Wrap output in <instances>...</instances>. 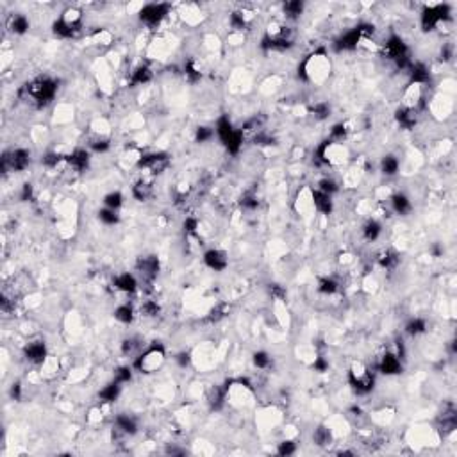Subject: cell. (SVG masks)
Listing matches in <instances>:
<instances>
[{
	"mask_svg": "<svg viewBox=\"0 0 457 457\" xmlns=\"http://www.w3.org/2000/svg\"><path fill=\"white\" fill-rule=\"evenodd\" d=\"M204 263L207 268L215 271H223L227 266H229V257L223 250L220 249H211L204 254Z\"/></svg>",
	"mask_w": 457,
	"mask_h": 457,
	"instance_id": "obj_12",
	"label": "cell"
},
{
	"mask_svg": "<svg viewBox=\"0 0 457 457\" xmlns=\"http://www.w3.org/2000/svg\"><path fill=\"white\" fill-rule=\"evenodd\" d=\"M165 359H166L165 347L161 343H152L136 357L134 368L139 373H154L161 368Z\"/></svg>",
	"mask_w": 457,
	"mask_h": 457,
	"instance_id": "obj_2",
	"label": "cell"
},
{
	"mask_svg": "<svg viewBox=\"0 0 457 457\" xmlns=\"http://www.w3.org/2000/svg\"><path fill=\"white\" fill-rule=\"evenodd\" d=\"M379 372L384 375H399L402 373V359L393 352H386L379 362Z\"/></svg>",
	"mask_w": 457,
	"mask_h": 457,
	"instance_id": "obj_13",
	"label": "cell"
},
{
	"mask_svg": "<svg viewBox=\"0 0 457 457\" xmlns=\"http://www.w3.org/2000/svg\"><path fill=\"white\" fill-rule=\"evenodd\" d=\"M295 452H296V445H295V441H291V439H286V441L279 443V446H277L279 455H293Z\"/></svg>",
	"mask_w": 457,
	"mask_h": 457,
	"instance_id": "obj_46",
	"label": "cell"
},
{
	"mask_svg": "<svg viewBox=\"0 0 457 457\" xmlns=\"http://www.w3.org/2000/svg\"><path fill=\"white\" fill-rule=\"evenodd\" d=\"M348 384L357 395H368L375 386V377L364 364L357 362L348 372Z\"/></svg>",
	"mask_w": 457,
	"mask_h": 457,
	"instance_id": "obj_3",
	"label": "cell"
},
{
	"mask_svg": "<svg viewBox=\"0 0 457 457\" xmlns=\"http://www.w3.org/2000/svg\"><path fill=\"white\" fill-rule=\"evenodd\" d=\"M399 168H400V163L399 159L395 158V156H384L382 158V161H380V172L384 173V175L388 177H393L399 173Z\"/></svg>",
	"mask_w": 457,
	"mask_h": 457,
	"instance_id": "obj_27",
	"label": "cell"
},
{
	"mask_svg": "<svg viewBox=\"0 0 457 457\" xmlns=\"http://www.w3.org/2000/svg\"><path fill=\"white\" fill-rule=\"evenodd\" d=\"M61 156L57 154V152H48V154L43 156V159H41V163H43L47 168H55V166L59 165V161H61Z\"/></svg>",
	"mask_w": 457,
	"mask_h": 457,
	"instance_id": "obj_48",
	"label": "cell"
},
{
	"mask_svg": "<svg viewBox=\"0 0 457 457\" xmlns=\"http://www.w3.org/2000/svg\"><path fill=\"white\" fill-rule=\"evenodd\" d=\"M114 427H116L118 432H121L125 436H132L138 432V425H136L134 418H131L129 414H118L114 418Z\"/></svg>",
	"mask_w": 457,
	"mask_h": 457,
	"instance_id": "obj_19",
	"label": "cell"
},
{
	"mask_svg": "<svg viewBox=\"0 0 457 457\" xmlns=\"http://www.w3.org/2000/svg\"><path fill=\"white\" fill-rule=\"evenodd\" d=\"M89 152L86 148H75L68 158H65V161L72 166L75 172H84L89 166Z\"/></svg>",
	"mask_w": 457,
	"mask_h": 457,
	"instance_id": "obj_14",
	"label": "cell"
},
{
	"mask_svg": "<svg viewBox=\"0 0 457 457\" xmlns=\"http://www.w3.org/2000/svg\"><path fill=\"white\" fill-rule=\"evenodd\" d=\"M215 132H216V134H218L220 141L225 143L227 139H229L232 134H234L236 129L232 127V124H231V120H229V118H227V116H222V118H218V121H216V129H215Z\"/></svg>",
	"mask_w": 457,
	"mask_h": 457,
	"instance_id": "obj_23",
	"label": "cell"
},
{
	"mask_svg": "<svg viewBox=\"0 0 457 457\" xmlns=\"http://www.w3.org/2000/svg\"><path fill=\"white\" fill-rule=\"evenodd\" d=\"M347 132H348V129H347V125L345 124H336V125H332V129H330V141H340V143H343V139L347 138Z\"/></svg>",
	"mask_w": 457,
	"mask_h": 457,
	"instance_id": "obj_42",
	"label": "cell"
},
{
	"mask_svg": "<svg viewBox=\"0 0 457 457\" xmlns=\"http://www.w3.org/2000/svg\"><path fill=\"white\" fill-rule=\"evenodd\" d=\"M52 31H54V34L57 38H63V40H68V38H73L75 34L79 33L77 27H73L70 25V23H66L65 20H55L54 25H52Z\"/></svg>",
	"mask_w": 457,
	"mask_h": 457,
	"instance_id": "obj_22",
	"label": "cell"
},
{
	"mask_svg": "<svg viewBox=\"0 0 457 457\" xmlns=\"http://www.w3.org/2000/svg\"><path fill=\"white\" fill-rule=\"evenodd\" d=\"M241 207L247 209V211H254V209L259 207V200H257V197H254V195H245V197L241 198Z\"/></svg>",
	"mask_w": 457,
	"mask_h": 457,
	"instance_id": "obj_49",
	"label": "cell"
},
{
	"mask_svg": "<svg viewBox=\"0 0 457 457\" xmlns=\"http://www.w3.org/2000/svg\"><path fill=\"white\" fill-rule=\"evenodd\" d=\"M409 75L413 86H421L431 79V72H429L427 65H423V63H413L409 68Z\"/></svg>",
	"mask_w": 457,
	"mask_h": 457,
	"instance_id": "obj_17",
	"label": "cell"
},
{
	"mask_svg": "<svg viewBox=\"0 0 457 457\" xmlns=\"http://www.w3.org/2000/svg\"><path fill=\"white\" fill-rule=\"evenodd\" d=\"M150 79H152V70L146 65H139L131 75V82L136 86L146 84V82H150Z\"/></svg>",
	"mask_w": 457,
	"mask_h": 457,
	"instance_id": "obj_26",
	"label": "cell"
},
{
	"mask_svg": "<svg viewBox=\"0 0 457 457\" xmlns=\"http://www.w3.org/2000/svg\"><path fill=\"white\" fill-rule=\"evenodd\" d=\"M138 271L141 273L143 279H146V281H154V279L158 277V271H159L158 257H154V256L141 257V259L138 261Z\"/></svg>",
	"mask_w": 457,
	"mask_h": 457,
	"instance_id": "obj_15",
	"label": "cell"
},
{
	"mask_svg": "<svg viewBox=\"0 0 457 457\" xmlns=\"http://www.w3.org/2000/svg\"><path fill=\"white\" fill-rule=\"evenodd\" d=\"M109 148H111V143L107 139H97V141L92 143L93 152H107Z\"/></svg>",
	"mask_w": 457,
	"mask_h": 457,
	"instance_id": "obj_51",
	"label": "cell"
},
{
	"mask_svg": "<svg viewBox=\"0 0 457 457\" xmlns=\"http://www.w3.org/2000/svg\"><path fill=\"white\" fill-rule=\"evenodd\" d=\"M303 13V4L300 0H291V2H286L284 4V15L288 18H298Z\"/></svg>",
	"mask_w": 457,
	"mask_h": 457,
	"instance_id": "obj_38",
	"label": "cell"
},
{
	"mask_svg": "<svg viewBox=\"0 0 457 457\" xmlns=\"http://www.w3.org/2000/svg\"><path fill=\"white\" fill-rule=\"evenodd\" d=\"M168 165V156L163 154V152H152V154H143L139 156L138 163H136V166H138L139 170H150V172H161L165 166Z\"/></svg>",
	"mask_w": 457,
	"mask_h": 457,
	"instance_id": "obj_8",
	"label": "cell"
},
{
	"mask_svg": "<svg viewBox=\"0 0 457 457\" xmlns=\"http://www.w3.org/2000/svg\"><path fill=\"white\" fill-rule=\"evenodd\" d=\"M27 89H29V95L33 97L34 102L40 107H43L54 100L55 93H57V82L52 81V79H38V81L31 82Z\"/></svg>",
	"mask_w": 457,
	"mask_h": 457,
	"instance_id": "obj_4",
	"label": "cell"
},
{
	"mask_svg": "<svg viewBox=\"0 0 457 457\" xmlns=\"http://www.w3.org/2000/svg\"><path fill=\"white\" fill-rule=\"evenodd\" d=\"M99 220L104 223V225H116V223L120 222V216H118V211L104 207L99 211Z\"/></svg>",
	"mask_w": 457,
	"mask_h": 457,
	"instance_id": "obj_39",
	"label": "cell"
},
{
	"mask_svg": "<svg viewBox=\"0 0 457 457\" xmlns=\"http://www.w3.org/2000/svg\"><path fill=\"white\" fill-rule=\"evenodd\" d=\"M31 165V152L25 148H15L11 154H4L2 158V170L11 172H23Z\"/></svg>",
	"mask_w": 457,
	"mask_h": 457,
	"instance_id": "obj_6",
	"label": "cell"
},
{
	"mask_svg": "<svg viewBox=\"0 0 457 457\" xmlns=\"http://www.w3.org/2000/svg\"><path fill=\"white\" fill-rule=\"evenodd\" d=\"M141 313L145 316H158V313H159L158 302H154V300H146V302H143Z\"/></svg>",
	"mask_w": 457,
	"mask_h": 457,
	"instance_id": "obj_47",
	"label": "cell"
},
{
	"mask_svg": "<svg viewBox=\"0 0 457 457\" xmlns=\"http://www.w3.org/2000/svg\"><path fill=\"white\" fill-rule=\"evenodd\" d=\"M134 343H136V341L132 340V338H129V340H124V343H121V352H124L125 355L131 354V352L134 350Z\"/></svg>",
	"mask_w": 457,
	"mask_h": 457,
	"instance_id": "obj_57",
	"label": "cell"
},
{
	"mask_svg": "<svg viewBox=\"0 0 457 457\" xmlns=\"http://www.w3.org/2000/svg\"><path fill=\"white\" fill-rule=\"evenodd\" d=\"M31 198H33V186H31V184H23L22 195H20V200H22V202H29Z\"/></svg>",
	"mask_w": 457,
	"mask_h": 457,
	"instance_id": "obj_55",
	"label": "cell"
},
{
	"mask_svg": "<svg viewBox=\"0 0 457 457\" xmlns=\"http://www.w3.org/2000/svg\"><path fill=\"white\" fill-rule=\"evenodd\" d=\"M114 318H116L120 323H124V325H129V323L134 322V309H132L129 303L118 306L116 311H114Z\"/></svg>",
	"mask_w": 457,
	"mask_h": 457,
	"instance_id": "obj_29",
	"label": "cell"
},
{
	"mask_svg": "<svg viewBox=\"0 0 457 457\" xmlns=\"http://www.w3.org/2000/svg\"><path fill=\"white\" fill-rule=\"evenodd\" d=\"M120 393H121V384H118L116 380H113V382H109V384H106L102 389H100L99 399H100V402H104V404H113L118 400Z\"/></svg>",
	"mask_w": 457,
	"mask_h": 457,
	"instance_id": "obj_20",
	"label": "cell"
},
{
	"mask_svg": "<svg viewBox=\"0 0 457 457\" xmlns=\"http://www.w3.org/2000/svg\"><path fill=\"white\" fill-rule=\"evenodd\" d=\"M175 361H177V364H179L180 368H188V366L191 364V355L188 354V352H180V354H177Z\"/></svg>",
	"mask_w": 457,
	"mask_h": 457,
	"instance_id": "obj_52",
	"label": "cell"
},
{
	"mask_svg": "<svg viewBox=\"0 0 457 457\" xmlns=\"http://www.w3.org/2000/svg\"><path fill=\"white\" fill-rule=\"evenodd\" d=\"M425 330H427V323H425V320H421V318L409 320L406 325V332L409 334V336H420V334H423Z\"/></svg>",
	"mask_w": 457,
	"mask_h": 457,
	"instance_id": "obj_35",
	"label": "cell"
},
{
	"mask_svg": "<svg viewBox=\"0 0 457 457\" xmlns=\"http://www.w3.org/2000/svg\"><path fill=\"white\" fill-rule=\"evenodd\" d=\"M313 207L315 211H318L320 215H330L334 209L332 197L320 190H313Z\"/></svg>",
	"mask_w": 457,
	"mask_h": 457,
	"instance_id": "obj_16",
	"label": "cell"
},
{
	"mask_svg": "<svg viewBox=\"0 0 457 457\" xmlns=\"http://www.w3.org/2000/svg\"><path fill=\"white\" fill-rule=\"evenodd\" d=\"M9 395H11L13 400H20V399H22V384H20V382L13 384L11 389H9Z\"/></svg>",
	"mask_w": 457,
	"mask_h": 457,
	"instance_id": "obj_56",
	"label": "cell"
},
{
	"mask_svg": "<svg viewBox=\"0 0 457 457\" xmlns=\"http://www.w3.org/2000/svg\"><path fill=\"white\" fill-rule=\"evenodd\" d=\"M23 355L33 364H43L47 361V345L43 341H31L23 348Z\"/></svg>",
	"mask_w": 457,
	"mask_h": 457,
	"instance_id": "obj_11",
	"label": "cell"
},
{
	"mask_svg": "<svg viewBox=\"0 0 457 457\" xmlns=\"http://www.w3.org/2000/svg\"><path fill=\"white\" fill-rule=\"evenodd\" d=\"M184 75H186V79L191 82V84H193V82H197V81H200V77H202V73L198 72V68L191 61L188 63L186 66H184Z\"/></svg>",
	"mask_w": 457,
	"mask_h": 457,
	"instance_id": "obj_45",
	"label": "cell"
},
{
	"mask_svg": "<svg viewBox=\"0 0 457 457\" xmlns=\"http://www.w3.org/2000/svg\"><path fill=\"white\" fill-rule=\"evenodd\" d=\"M450 18V6L448 4H436L429 6L421 13V27L423 31H432L441 22Z\"/></svg>",
	"mask_w": 457,
	"mask_h": 457,
	"instance_id": "obj_5",
	"label": "cell"
},
{
	"mask_svg": "<svg viewBox=\"0 0 457 457\" xmlns=\"http://www.w3.org/2000/svg\"><path fill=\"white\" fill-rule=\"evenodd\" d=\"M170 8L166 4H146L139 9V20L145 22L146 25H158L166 18Z\"/></svg>",
	"mask_w": 457,
	"mask_h": 457,
	"instance_id": "obj_7",
	"label": "cell"
},
{
	"mask_svg": "<svg viewBox=\"0 0 457 457\" xmlns=\"http://www.w3.org/2000/svg\"><path fill=\"white\" fill-rule=\"evenodd\" d=\"M313 441H315L316 445H320V446L330 445V441H332V432H330V429L318 427L315 431V434H313Z\"/></svg>",
	"mask_w": 457,
	"mask_h": 457,
	"instance_id": "obj_36",
	"label": "cell"
},
{
	"mask_svg": "<svg viewBox=\"0 0 457 457\" xmlns=\"http://www.w3.org/2000/svg\"><path fill=\"white\" fill-rule=\"evenodd\" d=\"M316 190L323 191V193H327V195H330V197H332L334 193H338V191H340V186H338L336 180H332V179H329V177H325V179H322L318 182V188H316Z\"/></svg>",
	"mask_w": 457,
	"mask_h": 457,
	"instance_id": "obj_41",
	"label": "cell"
},
{
	"mask_svg": "<svg viewBox=\"0 0 457 457\" xmlns=\"http://www.w3.org/2000/svg\"><path fill=\"white\" fill-rule=\"evenodd\" d=\"M380 234H382V227L377 220H368L362 227V236L366 241H377Z\"/></svg>",
	"mask_w": 457,
	"mask_h": 457,
	"instance_id": "obj_25",
	"label": "cell"
},
{
	"mask_svg": "<svg viewBox=\"0 0 457 457\" xmlns=\"http://www.w3.org/2000/svg\"><path fill=\"white\" fill-rule=\"evenodd\" d=\"M330 68H332V65H330V59L325 54V50H316L306 61H302L298 68V77L303 82L322 84L329 79Z\"/></svg>",
	"mask_w": 457,
	"mask_h": 457,
	"instance_id": "obj_1",
	"label": "cell"
},
{
	"mask_svg": "<svg viewBox=\"0 0 457 457\" xmlns=\"http://www.w3.org/2000/svg\"><path fill=\"white\" fill-rule=\"evenodd\" d=\"M215 138V129L211 127H198L197 129V134H195V139L197 143H207Z\"/></svg>",
	"mask_w": 457,
	"mask_h": 457,
	"instance_id": "obj_44",
	"label": "cell"
},
{
	"mask_svg": "<svg viewBox=\"0 0 457 457\" xmlns=\"http://www.w3.org/2000/svg\"><path fill=\"white\" fill-rule=\"evenodd\" d=\"M184 231H186V234H197L198 231V220L193 218V216H188L186 220H184Z\"/></svg>",
	"mask_w": 457,
	"mask_h": 457,
	"instance_id": "obj_50",
	"label": "cell"
},
{
	"mask_svg": "<svg viewBox=\"0 0 457 457\" xmlns=\"http://www.w3.org/2000/svg\"><path fill=\"white\" fill-rule=\"evenodd\" d=\"M389 202H391V207H393V211H395L397 215H407V212L413 209L411 200L404 193H395Z\"/></svg>",
	"mask_w": 457,
	"mask_h": 457,
	"instance_id": "obj_24",
	"label": "cell"
},
{
	"mask_svg": "<svg viewBox=\"0 0 457 457\" xmlns=\"http://www.w3.org/2000/svg\"><path fill=\"white\" fill-rule=\"evenodd\" d=\"M252 362H254V366H256V368L264 370V368H268V366H270L271 359H270V355H268L266 352L259 350V352H256V354L252 355Z\"/></svg>",
	"mask_w": 457,
	"mask_h": 457,
	"instance_id": "obj_43",
	"label": "cell"
},
{
	"mask_svg": "<svg viewBox=\"0 0 457 457\" xmlns=\"http://www.w3.org/2000/svg\"><path fill=\"white\" fill-rule=\"evenodd\" d=\"M114 288L124 293H134L138 289V279H136V275L125 271V273H120L114 277Z\"/></svg>",
	"mask_w": 457,
	"mask_h": 457,
	"instance_id": "obj_18",
	"label": "cell"
},
{
	"mask_svg": "<svg viewBox=\"0 0 457 457\" xmlns=\"http://www.w3.org/2000/svg\"><path fill=\"white\" fill-rule=\"evenodd\" d=\"M132 195H134L136 200L143 202L152 195V184H148L146 180H139L134 188H132Z\"/></svg>",
	"mask_w": 457,
	"mask_h": 457,
	"instance_id": "obj_31",
	"label": "cell"
},
{
	"mask_svg": "<svg viewBox=\"0 0 457 457\" xmlns=\"http://www.w3.org/2000/svg\"><path fill=\"white\" fill-rule=\"evenodd\" d=\"M31 27V22L27 16L23 15H13L11 20H9V29L15 34H25Z\"/></svg>",
	"mask_w": 457,
	"mask_h": 457,
	"instance_id": "obj_28",
	"label": "cell"
},
{
	"mask_svg": "<svg viewBox=\"0 0 457 457\" xmlns=\"http://www.w3.org/2000/svg\"><path fill=\"white\" fill-rule=\"evenodd\" d=\"M395 118H397V121L400 124V127L413 129L414 125H416L418 114H416V109H413V107H407L406 106V107H400V109L397 111Z\"/></svg>",
	"mask_w": 457,
	"mask_h": 457,
	"instance_id": "obj_21",
	"label": "cell"
},
{
	"mask_svg": "<svg viewBox=\"0 0 457 457\" xmlns=\"http://www.w3.org/2000/svg\"><path fill=\"white\" fill-rule=\"evenodd\" d=\"M313 368H315L316 372H320V373L327 372V370H329V361H327L325 357H316L315 362H313Z\"/></svg>",
	"mask_w": 457,
	"mask_h": 457,
	"instance_id": "obj_53",
	"label": "cell"
},
{
	"mask_svg": "<svg viewBox=\"0 0 457 457\" xmlns=\"http://www.w3.org/2000/svg\"><path fill=\"white\" fill-rule=\"evenodd\" d=\"M340 289V284H338L336 279L332 277H323L320 279L318 282V291L322 293V295H334V293Z\"/></svg>",
	"mask_w": 457,
	"mask_h": 457,
	"instance_id": "obj_32",
	"label": "cell"
},
{
	"mask_svg": "<svg viewBox=\"0 0 457 457\" xmlns=\"http://www.w3.org/2000/svg\"><path fill=\"white\" fill-rule=\"evenodd\" d=\"M309 113L316 118V120H327L330 116V106L327 102H316L309 107Z\"/></svg>",
	"mask_w": 457,
	"mask_h": 457,
	"instance_id": "obj_34",
	"label": "cell"
},
{
	"mask_svg": "<svg viewBox=\"0 0 457 457\" xmlns=\"http://www.w3.org/2000/svg\"><path fill=\"white\" fill-rule=\"evenodd\" d=\"M377 261H379L380 266L386 268V270H393V268L399 264V256H397L393 250H382V252L379 254V257H377Z\"/></svg>",
	"mask_w": 457,
	"mask_h": 457,
	"instance_id": "obj_30",
	"label": "cell"
},
{
	"mask_svg": "<svg viewBox=\"0 0 457 457\" xmlns=\"http://www.w3.org/2000/svg\"><path fill=\"white\" fill-rule=\"evenodd\" d=\"M270 295L273 296V298H277V300H282L286 296V291L279 284H271L270 286Z\"/></svg>",
	"mask_w": 457,
	"mask_h": 457,
	"instance_id": "obj_54",
	"label": "cell"
},
{
	"mask_svg": "<svg viewBox=\"0 0 457 457\" xmlns=\"http://www.w3.org/2000/svg\"><path fill=\"white\" fill-rule=\"evenodd\" d=\"M384 52L388 55V59L391 61H399L402 57H407L409 55V48L404 43V40L400 36H391L384 45Z\"/></svg>",
	"mask_w": 457,
	"mask_h": 457,
	"instance_id": "obj_10",
	"label": "cell"
},
{
	"mask_svg": "<svg viewBox=\"0 0 457 457\" xmlns=\"http://www.w3.org/2000/svg\"><path fill=\"white\" fill-rule=\"evenodd\" d=\"M114 380H116L118 384H127L132 380V370L129 366H118L114 370Z\"/></svg>",
	"mask_w": 457,
	"mask_h": 457,
	"instance_id": "obj_40",
	"label": "cell"
},
{
	"mask_svg": "<svg viewBox=\"0 0 457 457\" xmlns=\"http://www.w3.org/2000/svg\"><path fill=\"white\" fill-rule=\"evenodd\" d=\"M104 205L107 209H113V211H118V209L124 205V195L120 191H111L104 197Z\"/></svg>",
	"mask_w": 457,
	"mask_h": 457,
	"instance_id": "obj_33",
	"label": "cell"
},
{
	"mask_svg": "<svg viewBox=\"0 0 457 457\" xmlns=\"http://www.w3.org/2000/svg\"><path fill=\"white\" fill-rule=\"evenodd\" d=\"M231 25L234 31H245L249 27V15L245 11H236L231 15Z\"/></svg>",
	"mask_w": 457,
	"mask_h": 457,
	"instance_id": "obj_37",
	"label": "cell"
},
{
	"mask_svg": "<svg viewBox=\"0 0 457 457\" xmlns=\"http://www.w3.org/2000/svg\"><path fill=\"white\" fill-rule=\"evenodd\" d=\"M364 40V36H362V31L361 27H354V29L347 31V33H343L340 38L336 40V50L341 52V50H354V48L359 47V43Z\"/></svg>",
	"mask_w": 457,
	"mask_h": 457,
	"instance_id": "obj_9",
	"label": "cell"
}]
</instances>
